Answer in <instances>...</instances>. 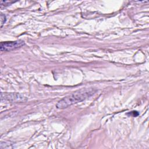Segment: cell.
<instances>
[{
	"instance_id": "3957f363",
	"label": "cell",
	"mask_w": 149,
	"mask_h": 149,
	"mask_svg": "<svg viewBox=\"0 0 149 149\" xmlns=\"http://www.w3.org/2000/svg\"><path fill=\"white\" fill-rule=\"evenodd\" d=\"M6 16L3 14H1V27H2L3 24L5 23V22H6Z\"/></svg>"
},
{
	"instance_id": "6da1fadb",
	"label": "cell",
	"mask_w": 149,
	"mask_h": 149,
	"mask_svg": "<svg viewBox=\"0 0 149 149\" xmlns=\"http://www.w3.org/2000/svg\"><path fill=\"white\" fill-rule=\"evenodd\" d=\"M95 92L94 88H83L60 100L56 105L58 109H63L91 97Z\"/></svg>"
},
{
	"instance_id": "7a4b0ae2",
	"label": "cell",
	"mask_w": 149,
	"mask_h": 149,
	"mask_svg": "<svg viewBox=\"0 0 149 149\" xmlns=\"http://www.w3.org/2000/svg\"><path fill=\"white\" fill-rule=\"evenodd\" d=\"M24 45V42L22 40L1 42L0 48L1 51H10L19 48Z\"/></svg>"
}]
</instances>
